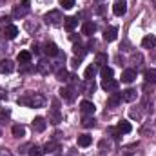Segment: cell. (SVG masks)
Segmentation results:
<instances>
[{
  "label": "cell",
  "instance_id": "6da1fadb",
  "mask_svg": "<svg viewBox=\"0 0 156 156\" xmlns=\"http://www.w3.org/2000/svg\"><path fill=\"white\" fill-rule=\"evenodd\" d=\"M20 105H26V107H33V109H40V107H45V96L40 94V93H27L24 96H18L16 100Z\"/></svg>",
  "mask_w": 156,
  "mask_h": 156
},
{
  "label": "cell",
  "instance_id": "7a4b0ae2",
  "mask_svg": "<svg viewBox=\"0 0 156 156\" xmlns=\"http://www.w3.org/2000/svg\"><path fill=\"white\" fill-rule=\"evenodd\" d=\"M44 20H45V24H47V26H62L66 18H64L62 11H58V9H53V11H49V13L44 16Z\"/></svg>",
  "mask_w": 156,
  "mask_h": 156
},
{
  "label": "cell",
  "instance_id": "3957f363",
  "mask_svg": "<svg viewBox=\"0 0 156 156\" xmlns=\"http://www.w3.org/2000/svg\"><path fill=\"white\" fill-rule=\"evenodd\" d=\"M29 11H31V2H29V0H22L20 4L15 5L13 16H15V18H24V16L29 15Z\"/></svg>",
  "mask_w": 156,
  "mask_h": 156
},
{
  "label": "cell",
  "instance_id": "277c9868",
  "mask_svg": "<svg viewBox=\"0 0 156 156\" xmlns=\"http://www.w3.org/2000/svg\"><path fill=\"white\" fill-rule=\"evenodd\" d=\"M76 91H78V87L67 85V87H62V89H60V96H62L66 102H73V100L76 98Z\"/></svg>",
  "mask_w": 156,
  "mask_h": 156
},
{
  "label": "cell",
  "instance_id": "5b68a950",
  "mask_svg": "<svg viewBox=\"0 0 156 156\" xmlns=\"http://www.w3.org/2000/svg\"><path fill=\"white\" fill-rule=\"evenodd\" d=\"M60 154V145L56 142H47L44 147V156H58Z\"/></svg>",
  "mask_w": 156,
  "mask_h": 156
},
{
  "label": "cell",
  "instance_id": "8992f818",
  "mask_svg": "<svg viewBox=\"0 0 156 156\" xmlns=\"http://www.w3.org/2000/svg\"><path fill=\"white\" fill-rule=\"evenodd\" d=\"M44 53H45L49 58H55V56L60 55V49H58V45H56L55 42H45V45H44Z\"/></svg>",
  "mask_w": 156,
  "mask_h": 156
},
{
  "label": "cell",
  "instance_id": "52a82bcc",
  "mask_svg": "<svg viewBox=\"0 0 156 156\" xmlns=\"http://www.w3.org/2000/svg\"><path fill=\"white\" fill-rule=\"evenodd\" d=\"M80 111H82V115H83V116H93V115H94V111H96V107H94V104H93V102L83 100V102L80 104Z\"/></svg>",
  "mask_w": 156,
  "mask_h": 156
},
{
  "label": "cell",
  "instance_id": "ba28073f",
  "mask_svg": "<svg viewBox=\"0 0 156 156\" xmlns=\"http://www.w3.org/2000/svg\"><path fill=\"white\" fill-rule=\"evenodd\" d=\"M80 89H82V93L83 94H93L94 93V89H96V83H94V78L93 80H83L82 83H80Z\"/></svg>",
  "mask_w": 156,
  "mask_h": 156
},
{
  "label": "cell",
  "instance_id": "9c48e42d",
  "mask_svg": "<svg viewBox=\"0 0 156 156\" xmlns=\"http://www.w3.org/2000/svg\"><path fill=\"white\" fill-rule=\"evenodd\" d=\"M51 71H53V66H51L49 60H40L38 64H37V73H40V75L47 76Z\"/></svg>",
  "mask_w": 156,
  "mask_h": 156
},
{
  "label": "cell",
  "instance_id": "30bf717a",
  "mask_svg": "<svg viewBox=\"0 0 156 156\" xmlns=\"http://www.w3.org/2000/svg\"><path fill=\"white\" fill-rule=\"evenodd\" d=\"M16 35H18V27H16V26H13V24L5 26V27L2 29V37H4L5 40H13Z\"/></svg>",
  "mask_w": 156,
  "mask_h": 156
},
{
  "label": "cell",
  "instance_id": "8fae6325",
  "mask_svg": "<svg viewBox=\"0 0 156 156\" xmlns=\"http://www.w3.org/2000/svg\"><path fill=\"white\" fill-rule=\"evenodd\" d=\"M82 33L87 35V37L94 35V33H96V24H94L93 20H85V22L82 24Z\"/></svg>",
  "mask_w": 156,
  "mask_h": 156
},
{
  "label": "cell",
  "instance_id": "7c38bea8",
  "mask_svg": "<svg viewBox=\"0 0 156 156\" xmlns=\"http://www.w3.org/2000/svg\"><path fill=\"white\" fill-rule=\"evenodd\" d=\"M116 37H118V27H115V26L105 27V31H104V40L105 42H115Z\"/></svg>",
  "mask_w": 156,
  "mask_h": 156
},
{
  "label": "cell",
  "instance_id": "4fadbf2b",
  "mask_svg": "<svg viewBox=\"0 0 156 156\" xmlns=\"http://www.w3.org/2000/svg\"><path fill=\"white\" fill-rule=\"evenodd\" d=\"M113 13L116 15V16H123L125 13H127V4L123 2V0H118L113 4Z\"/></svg>",
  "mask_w": 156,
  "mask_h": 156
},
{
  "label": "cell",
  "instance_id": "5bb4252c",
  "mask_svg": "<svg viewBox=\"0 0 156 156\" xmlns=\"http://www.w3.org/2000/svg\"><path fill=\"white\" fill-rule=\"evenodd\" d=\"M102 89L104 91H116L118 89V80L115 78H104V82H102Z\"/></svg>",
  "mask_w": 156,
  "mask_h": 156
},
{
  "label": "cell",
  "instance_id": "9a60e30c",
  "mask_svg": "<svg viewBox=\"0 0 156 156\" xmlns=\"http://www.w3.org/2000/svg\"><path fill=\"white\" fill-rule=\"evenodd\" d=\"M45 127H47L45 118L37 116L35 120H33V131H35V133H44V131H45Z\"/></svg>",
  "mask_w": 156,
  "mask_h": 156
},
{
  "label": "cell",
  "instance_id": "2e32d148",
  "mask_svg": "<svg viewBox=\"0 0 156 156\" xmlns=\"http://www.w3.org/2000/svg\"><path fill=\"white\" fill-rule=\"evenodd\" d=\"M15 71V64L11 62V60H2L0 62V75H9V73H13Z\"/></svg>",
  "mask_w": 156,
  "mask_h": 156
},
{
  "label": "cell",
  "instance_id": "e0dca14e",
  "mask_svg": "<svg viewBox=\"0 0 156 156\" xmlns=\"http://www.w3.org/2000/svg\"><path fill=\"white\" fill-rule=\"evenodd\" d=\"M120 94H122V100H123V102H134V100H136V96H138L136 89H131V87H129V89H125V91H122Z\"/></svg>",
  "mask_w": 156,
  "mask_h": 156
},
{
  "label": "cell",
  "instance_id": "ac0fdd59",
  "mask_svg": "<svg viewBox=\"0 0 156 156\" xmlns=\"http://www.w3.org/2000/svg\"><path fill=\"white\" fill-rule=\"evenodd\" d=\"M116 131H118V134H129V133L133 131V125H131L127 120H122V122H118Z\"/></svg>",
  "mask_w": 156,
  "mask_h": 156
},
{
  "label": "cell",
  "instance_id": "d6986e66",
  "mask_svg": "<svg viewBox=\"0 0 156 156\" xmlns=\"http://www.w3.org/2000/svg\"><path fill=\"white\" fill-rule=\"evenodd\" d=\"M134 80H136V71H134V69H125V71L122 73V82L131 83V82H134Z\"/></svg>",
  "mask_w": 156,
  "mask_h": 156
},
{
  "label": "cell",
  "instance_id": "ffe728a7",
  "mask_svg": "<svg viewBox=\"0 0 156 156\" xmlns=\"http://www.w3.org/2000/svg\"><path fill=\"white\" fill-rule=\"evenodd\" d=\"M154 45H156V37H153V35L144 37V40H142V47L144 49H154Z\"/></svg>",
  "mask_w": 156,
  "mask_h": 156
},
{
  "label": "cell",
  "instance_id": "44dd1931",
  "mask_svg": "<svg viewBox=\"0 0 156 156\" xmlns=\"http://www.w3.org/2000/svg\"><path fill=\"white\" fill-rule=\"evenodd\" d=\"M76 26H78V18H76V16H67V18L64 20V27H66L69 33H71Z\"/></svg>",
  "mask_w": 156,
  "mask_h": 156
},
{
  "label": "cell",
  "instance_id": "7402d4cb",
  "mask_svg": "<svg viewBox=\"0 0 156 156\" xmlns=\"http://www.w3.org/2000/svg\"><path fill=\"white\" fill-rule=\"evenodd\" d=\"M96 73H98V66H96V64H91V66L85 69V80H93V78L96 76Z\"/></svg>",
  "mask_w": 156,
  "mask_h": 156
},
{
  "label": "cell",
  "instance_id": "603a6c76",
  "mask_svg": "<svg viewBox=\"0 0 156 156\" xmlns=\"http://www.w3.org/2000/svg\"><path fill=\"white\" fill-rule=\"evenodd\" d=\"M16 60H18V64H29L31 62V53L29 51H20Z\"/></svg>",
  "mask_w": 156,
  "mask_h": 156
},
{
  "label": "cell",
  "instance_id": "cb8c5ba5",
  "mask_svg": "<svg viewBox=\"0 0 156 156\" xmlns=\"http://www.w3.org/2000/svg\"><path fill=\"white\" fill-rule=\"evenodd\" d=\"M120 102H122V94H120V93H113V96L107 100V105H109V107H118Z\"/></svg>",
  "mask_w": 156,
  "mask_h": 156
},
{
  "label": "cell",
  "instance_id": "d4e9b609",
  "mask_svg": "<svg viewBox=\"0 0 156 156\" xmlns=\"http://www.w3.org/2000/svg\"><path fill=\"white\" fill-rule=\"evenodd\" d=\"M91 142H93V138H91L89 134H80V136H78V145H80V147H89Z\"/></svg>",
  "mask_w": 156,
  "mask_h": 156
},
{
  "label": "cell",
  "instance_id": "484cf974",
  "mask_svg": "<svg viewBox=\"0 0 156 156\" xmlns=\"http://www.w3.org/2000/svg\"><path fill=\"white\" fill-rule=\"evenodd\" d=\"M49 122L55 123V125H58V123L62 122V115L58 113V109H53V111L49 113Z\"/></svg>",
  "mask_w": 156,
  "mask_h": 156
},
{
  "label": "cell",
  "instance_id": "4316f807",
  "mask_svg": "<svg viewBox=\"0 0 156 156\" xmlns=\"http://www.w3.org/2000/svg\"><path fill=\"white\" fill-rule=\"evenodd\" d=\"M11 133H13V136H16V138H22V136L26 134V127H24V125H13Z\"/></svg>",
  "mask_w": 156,
  "mask_h": 156
},
{
  "label": "cell",
  "instance_id": "83f0119b",
  "mask_svg": "<svg viewBox=\"0 0 156 156\" xmlns=\"http://www.w3.org/2000/svg\"><path fill=\"white\" fill-rule=\"evenodd\" d=\"M144 76H145L147 83H156V69H147Z\"/></svg>",
  "mask_w": 156,
  "mask_h": 156
},
{
  "label": "cell",
  "instance_id": "f1b7e54d",
  "mask_svg": "<svg viewBox=\"0 0 156 156\" xmlns=\"http://www.w3.org/2000/svg\"><path fill=\"white\" fill-rule=\"evenodd\" d=\"M94 64H96L98 67H104V66H107V55H104V53H98V55H96V60H94Z\"/></svg>",
  "mask_w": 156,
  "mask_h": 156
},
{
  "label": "cell",
  "instance_id": "f546056e",
  "mask_svg": "<svg viewBox=\"0 0 156 156\" xmlns=\"http://www.w3.org/2000/svg\"><path fill=\"white\" fill-rule=\"evenodd\" d=\"M29 156H44V147L31 145V147H29Z\"/></svg>",
  "mask_w": 156,
  "mask_h": 156
},
{
  "label": "cell",
  "instance_id": "4dcf8cb0",
  "mask_svg": "<svg viewBox=\"0 0 156 156\" xmlns=\"http://www.w3.org/2000/svg\"><path fill=\"white\" fill-rule=\"evenodd\" d=\"M73 53L76 55L78 58H82V56H83V55H85L87 51H85V47H82V45H78V44H75V47H73Z\"/></svg>",
  "mask_w": 156,
  "mask_h": 156
},
{
  "label": "cell",
  "instance_id": "1f68e13d",
  "mask_svg": "<svg viewBox=\"0 0 156 156\" xmlns=\"http://www.w3.org/2000/svg\"><path fill=\"white\" fill-rule=\"evenodd\" d=\"M100 73H102V78H113V75H115V73H113V69H111V67H107V66H104Z\"/></svg>",
  "mask_w": 156,
  "mask_h": 156
},
{
  "label": "cell",
  "instance_id": "d6a6232c",
  "mask_svg": "<svg viewBox=\"0 0 156 156\" xmlns=\"http://www.w3.org/2000/svg\"><path fill=\"white\" fill-rule=\"evenodd\" d=\"M67 76H69V73H67L66 69L56 71V80H60V82H67Z\"/></svg>",
  "mask_w": 156,
  "mask_h": 156
},
{
  "label": "cell",
  "instance_id": "836d02e7",
  "mask_svg": "<svg viewBox=\"0 0 156 156\" xmlns=\"http://www.w3.org/2000/svg\"><path fill=\"white\" fill-rule=\"evenodd\" d=\"M82 125H83V127H94V118L93 116H83Z\"/></svg>",
  "mask_w": 156,
  "mask_h": 156
},
{
  "label": "cell",
  "instance_id": "e575fe53",
  "mask_svg": "<svg viewBox=\"0 0 156 156\" xmlns=\"http://www.w3.org/2000/svg\"><path fill=\"white\" fill-rule=\"evenodd\" d=\"M60 5L64 9H71V7H75V0H60Z\"/></svg>",
  "mask_w": 156,
  "mask_h": 156
},
{
  "label": "cell",
  "instance_id": "d590c367",
  "mask_svg": "<svg viewBox=\"0 0 156 156\" xmlns=\"http://www.w3.org/2000/svg\"><path fill=\"white\" fill-rule=\"evenodd\" d=\"M9 16H0V27H4V26H9Z\"/></svg>",
  "mask_w": 156,
  "mask_h": 156
},
{
  "label": "cell",
  "instance_id": "8d00e7d4",
  "mask_svg": "<svg viewBox=\"0 0 156 156\" xmlns=\"http://www.w3.org/2000/svg\"><path fill=\"white\" fill-rule=\"evenodd\" d=\"M0 156H15L9 149H5V147H0Z\"/></svg>",
  "mask_w": 156,
  "mask_h": 156
},
{
  "label": "cell",
  "instance_id": "74e56055",
  "mask_svg": "<svg viewBox=\"0 0 156 156\" xmlns=\"http://www.w3.org/2000/svg\"><path fill=\"white\" fill-rule=\"evenodd\" d=\"M20 66H22V67H20V71H22V73L31 71V62H29V64H20Z\"/></svg>",
  "mask_w": 156,
  "mask_h": 156
},
{
  "label": "cell",
  "instance_id": "f35d334b",
  "mask_svg": "<svg viewBox=\"0 0 156 156\" xmlns=\"http://www.w3.org/2000/svg\"><path fill=\"white\" fill-rule=\"evenodd\" d=\"M5 96H7V93H5V89H2V87H0V102H2V100H4Z\"/></svg>",
  "mask_w": 156,
  "mask_h": 156
},
{
  "label": "cell",
  "instance_id": "ab89813d",
  "mask_svg": "<svg viewBox=\"0 0 156 156\" xmlns=\"http://www.w3.org/2000/svg\"><path fill=\"white\" fill-rule=\"evenodd\" d=\"M96 13H98V15H104V13H105V7H104V5L96 7Z\"/></svg>",
  "mask_w": 156,
  "mask_h": 156
},
{
  "label": "cell",
  "instance_id": "60d3db41",
  "mask_svg": "<svg viewBox=\"0 0 156 156\" xmlns=\"http://www.w3.org/2000/svg\"><path fill=\"white\" fill-rule=\"evenodd\" d=\"M71 66H73V67H78V66H80V58H75V60H73V64H71Z\"/></svg>",
  "mask_w": 156,
  "mask_h": 156
},
{
  "label": "cell",
  "instance_id": "b9f144b4",
  "mask_svg": "<svg viewBox=\"0 0 156 156\" xmlns=\"http://www.w3.org/2000/svg\"><path fill=\"white\" fill-rule=\"evenodd\" d=\"M33 51H35V53H40V47H38V45H37V44L33 45Z\"/></svg>",
  "mask_w": 156,
  "mask_h": 156
},
{
  "label": "cell",
  "instance_id": "7bdbcfd3",
  "mask_svg": "<svg viewBox=\"0 0 156 156\" xmlns=\"http://www.w3.org/2000/svg\"><path fill=\"white\" fill-rule=\"evenodd\" d=\"M153 5H154V7H156V0H153Z\"/></svg>",
  "mask_w": 156,
  "mask_h": 156
},
{
  "label": "cell",
  "instance_id": "ee69618b",
  "mask_svg": "<svg viewBox=\"0 0 156 156\" xmlns=\"http://www.w3.org/2000/svg\"><path fill=\"white\" fill-rule=\"evenodd\" d=\"M0 134H2V133H0Z\"/></svg>",
  "mask_w": 156,
  "mask_h": 156
}]
</instances>
